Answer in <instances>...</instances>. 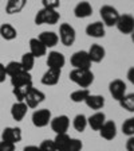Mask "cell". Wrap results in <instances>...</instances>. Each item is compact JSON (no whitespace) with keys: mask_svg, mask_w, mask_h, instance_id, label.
<instances>
[{"mask_svg":"<svg viewBox=\"0 0 134 151\" xmlns=\"http://www.w3.org/2000/svg\"><path fill=\"white\" fill-rule=\"evenodd\" d=\"M70 80L75 82L78 86L86 89L93 84L94 74L90 69H74L70 73Z\"/></svg>","mask_w":134,"mask_h":151,"instance_id":"cell-1","label":"cell"},{"mask_svg":"<svg viewBox=\"0 0 134 151\" xmlns=\"http://www.w3.org/2000/svg\"><path fill=\"white\" fill-rule=\"evenodd\" d=\"M60 15L56 9L42 8L35 16V24H55L59 22Z\"/></svg>","mask_w":134,"mask_h":151,"instance_id":"cell-2","label":"cell"},{"mask_svg":"<svg viewBox=\"0 0 134 151\" xmlns=\"http://www.w3.org/2000/svg\"><path fill=\"white\" fill-rule=\"evenodd\" d=\"M99 14H101V18L103 20V24L106 26H116L117 24V20L119 18V12L117 11V8H114L113 6H102L99 9Z\"/></svg>","mask_w":134,"mask_h":151,"instance_id":"cell-3","label":"cell"},{"mask_svg":"<svg viewBox=\"0 0 134 151\" xmlns=\"http://www.w3.org/2000/svg\"><path fill=\"white\" fill-rule=\"evenodd\" d=\"M71 65L75 69H90L91 60L89 57V53L84 50L77 51L71 55Z\"/></svg>","mask_w":134,"mask_h":151,"instance_id":"cell-4","label":"cell"},{"mask_svg":"<svg viewBox=\"0 0 134 151\" xmlns=\"http://www.w3.org/2000/svg\"><path fill=\"white\" fill-rule=\"evenodd\" d=\"M59 38H60V42H62L65 46H71V45L75 42V38H77L74 27L70 26L69 23H63V24H60Z\"/></svg>","mask_w":134,"mask_h":151,"instance_id":"cell-5","label":"cell"},{"mask_svg":"<svg viewBox=\"0 0 134 151\" xmlns=\"http://www.w3.org/2000/svg\"><path fill=\"white\" fill-rule=\"evenodd\" d=\"M116 26L122 34H131L134 31V16L130 14L119 15Z\"/></svg>","mask_w":134,"mask_h":151,"instance_id":"cell-6","label":"cell"},{"mask_svg":"<svg viewBox=\"0 0 134 151\" xmlns=\"http://www.w3.org/2000/svg\"><path fill=\"white\" fill-rule=\"evenodd\" d=\"M44 99H46V94L42 91H39V89L32 86V88L30 89V92L27 93V96H26L24 101L28 108H36L40 103H43Z\"/></svg>","mask_w":134,"mask_h":151,"instance_id":"cell-7","label":"cell"},{"mask_svg":"<svg viewBox=\"0 0 134 151\" xmlns=\"http://www.w3.org/2000/svg\"><path fill=\"white\" fill-rule=\"evenodd\" d=\"M51 122V111L48 109H38L32 113V123L38 128L46 127Z\"/></svg>","mask_w":134,"mask_h":151,"instance_id":"cell-8","label":"cell"},{"mask_svg":"<svg viewBox=\"0 0 134 151\" xmlns=\"http://www.w3.org/2000/svg\"><path fill=\"white\" fill-rule=\"evenodd\" d=\"M51 128L55 134H66L70 126V119L66 115H60L54 119H51Z\"/></svg>","mask_w":134,"mask_h":151,"instance_id":"cell-9","label":"cell"},{"mask_svg":"<svg viewBox=\"0 0 134 151\" xmlns=\"http://www.w3.org/2000/svg\"><path fill=\"white\" fill-rule=\"evenodd\" d=\"M109 91H110V94L113 96V99L119 101L126 94V84L119 78L113 80L109 85Z\"/></svg>","mask_w":134,"mask_h":151,"instance_id":"cell-10","label":"cell"},{"mask_svg":"<svg viewBox=\"0 0 134 151\" xmlns=\"http://www.w3.org/2000/svg\"><path fill=\"white\" fill-rule=\"evenodd\" d=\"M66 63V58L62 53L59 51H51L47 57V65L48 69H55V70H62V68Z\"/></svg>","mask_w":134,"mask_h":151,"instance_id":"cell-11","label":"cell"},{"mask_svg":"<svg viewBox=\"0 0 134 151\" xmlns=\"http://www.w3.org/2000/svg\"><path fill=\"white\" fill-rule=\"evenodd\" d=\"M1 140L8 142V143H18L22 140V131L18 127H7L3 132H1Z\"/></svg>","mask_w":134,"mask_h":151,"instance_id":"cell-12","label":"cell"},{"mask_svg":"<svg viewBox=\"0 0 134 151\" xmlns=\"http://www.w3.org/2000/svg\"><path fill=\"white\" fill-rule=\"evenodd\" d=\"M99 134L103 139L106 140H113V139L117 136V126L116 123L113 120H109V122H105L102 127L99 129Z\"/></svg>","mask_w":134,"mask_h":151,"instance_id":"cell-13","label":"cell"},{"mask_svg":"<svg viewBox=\"0 0 134 151\" xmlns=\"http://www.w3.org/2000/svg\"><path fill=\"white\" fill-rule=\"evenodd\" d=\"M28 107L27 104L23 103V101H18L11 107V116L13 117V120L16 122H20V120L24 119V116L27 115Z\"/></svg>","mask_w":134,"mask_h":151,"instance_id":"cell-14","label":"cell"},{"mask_svg":"<svg viewBox=\"0 0 134 151\" xmlns=\"http://www.w3.org/2000/svg\"><path fill=\"white\" fill-rule=\"evenodd\" d=\"M91 14H93V7H91V4L89 1H81L74 8V15L79 19L89 18Z\"/></svg>","mask_w":134,"mask_h":151,"instance_id":"cell-15","label":"cell"},{"mask_svg":"<svg viewBox=\"0 0 134 151\" xmlns=\"http://www.w3.org/2000/svg\"><path fill=\"white\" fill-rule=\"evenodd\" d=\"M86 34L93 38H103L105 37V24L102 22H94L86 27Z\"/></svg>","mask_w":134,"mask_h":151,"instance_id":"cell-16","label":"cell"},{"mask_svg":"<svg viewBox=\"0 0 134 151\" xmlns=\"http://www.w3.org/2000/svg\"><path fill=\"white\" fill-rule=\"evenodd\" d=\"M11 84H12L13 88H15V86H22V85L32 84L31 74H30V72L23 70V72H20V73H18V74L11 77Z\"/></svg>","mask_w":134,"mask_h":151,"instance_id":"cell-17","label":"cell"},{"mask_svg":"<svg viewBox=\"0 0 134 151\" xmlns=\"http://www.w3.org/2000/svg\"><path fill=\"white\" fill-rule=\"evenodd\" d=\"M47 51V47L42 43L38 38H32L30 41V53L35 57V58H39V57H43Z\"/></svg>","mask_w":134,"mask_h":151,"instance_id":"cell-18","label":"cell"},{"mask_svg":"<svg viewBox=\"0 0 134 151\" xmlns=\"http://www.w3.org/2000/svg\"><path fill=\"white\" fill-rule=\"evenodd\" d=\"M87 53H89V57H90L91 62H101V61L105 58L106 51H105V49H103L101 45L94 43V45H91V47L89 49Z\"/></svg>","mask_w":134,"mask_h":151,"instance_id":"cell-19","label":"cell"},{"mask_svg":"<svg viewBox=\"0 0 134 151\" xmlns=\"http://www.w3.org/2000/svg\"><path fill=\"white\" fill-rule=\"evenodd\" d=\"M86 105L91 109H95V111H99L103 108L105 105V97L103 96H99V94H89L87 99L84 100Z\"/></svg>","mask_w":134,"mask_h":151,"instance_id":"cell-20","label":"cell"},{"mask_svg":"<svg viewBox=\"0 0 134 151\" xmlns=\"http://www.w3.org/2000/svg\"><path fill=\"white\" fill-rule=\"evenodd\" d=\"M60 78V70L47 69V72L42 77V84L43 85H56Z\"/></svg>","mask_w":134,"mask_h":151,"instance_id":"cell-21","label":"cell"},{"mask_svg":"<svg viewBox=\"0 0 134 151\" xmlns=\"http://www.w3.org/2000/svg\"><path fill=\"white\" fill-rule=\"evenodd\" d=\"M105 122H106V116H105V113H102V112L94 113V115H91L87 119V124L93 129H95V131H99L101 127L105 124Z\"/></svg>","mask_w":134,"mask_h":151,"instance_id":"cell-22","label":"cell"},{"mask_svg":"<svg viewBox=\"0 0 134 151\" xmlns=\"http://www.w3.org/2000/svg\"><path fill=\"white\" fill-rule=\"evenodd\" d=\"M38 39H39L46 47H54L56 43H58V41H59V37L52 31H44L39 35Z\"/></svg>","mask_w":134,"mask_h":151,"instance_id":"cell-23","label":"cell"},{"mask_svg":"<svg viewBox=\"0 0 134 151\" xmlns=\"http://www.w3.org/2000/svg\"><path fill=\"white\" fill-rule=\"evenodd\" d=\"M27 4V0H8L6 7L7 14L13 15V14H19Z\"/></svg>","mask_w":134,"mask_h":151,"instance_id":"cell-24","label":"cell"},{"mask_svg":"<svg viewBox=\"0 0 134 151\" xmlns=\"http://www.w3.org/2000/svg\"><path fill=\"white\" fill-rule=\"evenodd\" d=\"M70 136L67 134H56L54 139V145H55L56 151H67L70 143Z\"/></svg>","mask_w":134,"mask_h":151,"instance_id":"cell-25","label":"cell"},{"mask_svg":"<svg viewBox=\"0 0 134 151\" xmlns=\"http://www.w3.org/2000/svg\"><path fill=\"white\" fill-rule=\"evenodd\" d=\"M0 35H1V38L6 39V41H12V39L16 38L18 31H16V28L13 27V26L6 23V24L0 26Z\"/></svg>","mask_w":134,"mask_h":151,"instance_id":"cell-26","label":"cell"},{"mask_svg":"<svg viewBox=\"0 0 134 151\" xmlns=\"http://www.w3.org/2000/svg\"><path fill=\"white\" fill-rule=\"evenodd\" d=\"M119 104L123 109L129 111V112H134V93L125 94L123 97L119 100Z\"/></svg>","mask_w":134,"mask_h":151,"instance_id":"cell-27","label":"cell"},{"mask_svg":"<svg viewBox=\"0 0 134 151\" xmlns=\"http://www.w3.org/2000/svg\"><path fill=\"white\" fill-rule=\"evenodd\" d=\"M31 88H32V84L22 85V86H15V88H13V94H15V97L18 99V101H24L26 96H27V93L30 92Z\"/></svg>","mask_w":134,"mask_h":151,"instance_id":"cell-28","label":"cell"},{"mask_svg":"<svg viewBox=\"0 0 134 151\" xmlns=\"http://www.w3.org/2000/svg\"><path fill=\"white\" fill-rule=\"evenodd\" d=\"M23 66V70L26 72H31L32 68H34V63H35V57L32 55L31 53H26L22 57V61H20Z\"/></svg>","mask_w":134,"mask_h":151,"instance_id":"cell-29","label":"cell"},{"mask_svg":"<svg viewBox=\"0 0 134 151\" xmlns=\"http://www.w3.org/2000/svg\"><path fill=\"white\" fill-rule=\"evenodd\" d=\"M72 126L79 132L84 131V128L87 127V117L84 116V115H77L74 117V120H72Z\"/></svg>","mask_w":134,"mask_h":151,"instance_id":"cell-30","label":"cell"},{"mask_svg":"<svg viewBox=\"0 0 134 151\" xmlns=\"http://www.w3.org/2000/svg\"><path fill=\"white\" fill-rule=\"evenodd\" d=\"M90 94V92L87 91V89H78V91H75L71 93V96H70V99H71L74 103H83L86 99H87V96Z\"/></svg>","mask_w":134,"mask_h":151,"instance_id":"cell-31","label":"cell"},{"mask_svg":"<svg viewBox=\"0 0 134 151\" xmlns=\"http://www.w3.org/2000/svg\"><path fill=\"white\" fill-rule=\"evenodd\" d=\"M6 72H7V76L9 77H12V76L18 74V73L23 72V66L20 62H16V61H12V62H9L8 65L6 66Z\"/></svg>","mask_w":134,"mask_h":151,"instance_id":"cell-32","label":"cell"},{"mask_svg":"<svg viewBox=\"0 0 134 151\" xmlns=\"http://www.w3.org/2000/svg\"><path fill=\"white\" fill-rule=\"evenodd\" d=\"M122 132L125 134L126 136H134V117H129L128 120L123 122L122 124Z\"/></svg>","mask_w":134,"mask_h":151,"instance_id":"cell-33","label":"cell"},{"mask_svg":"<svg viewBox=\"0 0 134 151\" xmlns=\"http://www.w3.org/2000/svg\"><path fill=\"white\" fill-rule=\"evenodd\" d=\"M83 145H82V142L79 139H70V143H69V148L67 151H81Z\"/></svg>","mask_w":134,"mask_h":151,"instance_id":"cell-34","label":"cell"},{"mask_svg":"<svg viewBox=\"0 0 134 151\" xmlns=\"http://www.w3.org/2000/svg\"><path fill=\"white\" fill-rule=\"evenodd\" d=\"M39 151H56L54 140H43L39 146Z\"/></svg>","mask_w":134,"mask_h":151,"instance_id":"cell-35","label":"cell"},{"mask_svg":"<svg viewBox=\"0 0 134 151\" xmlns=\"http://www.w3.org/2000/svg\"><path fill=\"white\" fill-rule=\"evenodd\" d=\"M43 1V8L56 9L60 6V0H42Z\"/></svg>","mask_w":134,"mask_h":151,"instance_id":"cell-36","label":"cell"},{"mask_svg":"<svg viewBox=\"0 0 134 151\" xmlns=\"http://www.w3.org/2000/svg\"><path fill=\"white\" fill-rule=\"evenodd\" d=\"M0 151H15V145L8 142H0Z\"/></svg>","mask_w":134,"mask_h":151,"instance_id":"cell-37","label":"cell"},{"mask_svg":"<svg viewBox=\"0 0 134 151\" xmlns=\"http://www.w3.org/2000/svg\"><path fill=\"white\" fill-rule=\"evenodd\" d=\"M7 78V72H6V66L3 63H0V82H4Z\"/></svg>","mask_w":134,"mask_h":151,"instance_id":"cell-38","label":"cell"},{"mask_svg":"<svg viewBox=\"0 0 134 151\" xmlns=\"http://www.w3.org/2000/svg\"><path fill=\"white\" fill-rule=\"evenodd\" d=\"M126 150L128 151H134V136H130L126 142Z\"/></svg>","mask_w":134,"mask_h":151,"instance_id":"cell-39","label":"cell"},{"mask_svg":"<svg viewBox=\"0 0 134 151\" xmlns=\"http://www.w3.org/2000/svg\"><path fill=\"white\" fill-rule=\"evenodd\" d=\"M128 80L134 85V68H130L128 70Z\"/></svg>","mask_w":134,"mask_h":151,"instance_id":"cell-40","label":"cell"},{"mask_svg":"<svg viewBox=\"0 0 134 151\" xmlns=\"http://www.w3.org/2000/svg\"><path fill=\"white\" fill-rule=\"evenodd\" d=\"M23 151H39V147H36V146H27V147H24Z\"/></svg>","mask_w":134,"mask_h":151,"instance_id":"cell-41","label":"cell"},{"mask_svg":"<svg viewBox=\"0 0 134 151\" xmlns=\"http://www.w3.org/2000/svg\"><path fill=\"white\" fill-rule=\"evenodd\" d=\"M131 41H133V43H134V31L131 32Z\"/></svg>","mask_w":134,"mask_h":151,"instance_id":"cell-42","label":"cell"},{"mask_svg":"<svg viewBox=\"0 0 134 151\" xmlns=\"http://www.w3.org/2000/svg\"><path fill=\"white\" fill-rule=\"evenodd\" d=\"M0 138H1V134H0Z\"/></svg>","mask_w":134,"mask_h":151,"instance_id":"cell-43","label":"cell"}]
</instances>
